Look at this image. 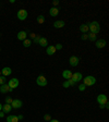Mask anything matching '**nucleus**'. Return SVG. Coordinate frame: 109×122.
<instances>
[{"label": "nucleus", "mask_w": 109, "mask_h": 122, "mask_svg": "<svg viewBox=\"0 0 109 122\" xmlns=\"http://www.w3.org/2000/svg\"><path fill=\"white\" fill-rule=\"evenodd\" d=\"M18 119H19V121H20V120H23V116H22V114L18 116Z\"/></svg>", "instance_id": "obj_37"}, {"label": "nucleus", "mask_w": 109, "mask_h": 122, "mask_svg": "<svg viewBox=\"0 0 109 122\" xmlns=\"http://www.w3.org/2000/svg\"><path fill=\"white\" fill-rule=\"evenodd\" d=\"M87 35H88V41H97V35L96 34L89 33V34H87Z\"/></svg>", "instance_id": "obj_22"}, {"label": "nucleus", "mask_w": 109, "mask_h": 122, "mask_svg": "<svg viewBox=\"0 0 109 122\" xmlns=\"http://www.w3.org/2000/svg\"><path fill=\"white\" fill-rule=\"evenodd\" d=\"M64 25H66V23H64V21H62V20H58L53 23V27L55 28H62Z\"/></svg>", "instance_id": "obj_16"}, {"label": "nucleus", "mask_w": 109, "mask_h": 122, "mask_svg": "<svg viewBox=\"0 0 109 122\" xmlns=\"http://www.w3.org/2000/svg\"><path fill=\"white\" fill-rule=\"evenodd\" d=\"M106 45H107V43H106L105 39H97V41H95V46H96L97 48H99V49L106 47Z\"/></svg>", "instance_id": "obj_11"}, {"label": "nucleus", "mask_w": 109, "mask_h": 122, "mask_svg": "<svg viewBox=\"0 0 109 122\" xmlns=\"http://www.w3.org/2000/svg\"><path fill=\"white\" fill-rule=\"evenodd\" d=\"M81 39L82 41H87V39H88V35H87V34H83V35L81 36Z\"/></svg>", "instance_id": "obj_29"}, {"label": "nucleus", "mask_w": 109, "mask_h": 122, "mask_svg": "<svg viewBox=\"0 0 109 122\" xmlns=\"http://www.w3.org/2000/svg\"><path fill=\"white\" fill-rule=\"evenodd\" d=\"M97 102L99 105H105L108 102V99H107V96L105 94H100L97 96Z\"/></svg>", "instance_id": "obj_9"}, {"label": "nucleus", "mask_w": 109, "mask_h": 122, "mask_svg": "<svg viewBox=\"0 0 109 122\" xmlns=\"http://www.w3.org/2000/svg\"><path fill=\"white\" fill-rule=\"evenodd\" d=\"M5 117V112L3 111H0V118H3Z\"/></svg>", "instance_id": "obj_36"}, {"label": "nucleus", "mask_w": 109, "mask_h": 122, "mask_svg": "<svg viewBox=\"0 0 109 122\" xmlns=\"http://www.w3.org/2000/svg\"><path fill=\"white\" fill-rule=\"evenodd\" d=\"M36 37V34H34V33H31L30 34V39L32 41V39H34V38Z\"/></svg>", "instance_id": "obj_34"}, {"label": "nucleus", "mask_w": 109, "mask_h": 122, "mask_svg": "<svg viewBox=\"0 0 109 122\" xmlns=\"http://www.w3.org/2000/svg\"><path fill=\"white\" fill-rule=\"evenodd\" d=\"M7 83V79H5V76H0V85H2V84H5Z\"/></svg>", "instance_id": "obj_26"}, {"label": "nucleus", "mask_w": 109, "mask_h": 122, "mask_svg": "<svg viewBox=\"0 0 109 122\" xmlns=\"http://www.w3.org/2000/svg\"><path fill=\"white\" fill-rule=\"evenodd\" d=\"M0 37H1V34H0Z\"/></svg>", "instance_id": "obj_42"}, {"label": "nucleus", "mask_w": 109, "mask_h": 122, "mask_svg": "<svg viewBox=\"0 0 109 122\" xmlns=\"http://www.w3.org/2000/svg\"><path fill=\"white\" fill-rule=\"evenodd\" d=\"M49 122H59V120H56V119H51Z\"/></svg>", "instance_id": "obj_38"}, {"label": "nucleus", "mask_w": 109, "mask_h": 122, "mask_svg": "<svg viewBox=\"0 0 109 122\" xmlns=\"http://www.w3.org/2000/svg\"><path fill=\"white\" fill-rule=\"evenodd\" d=\"M72 72L70 71V70H64L63 72H62V77L66 80H69V79H71L72 77Z\"/></svg>", "instance_id": "obj_17"}, {"label": "nucleus", "mask_w": 109, "mask_h": 122, "mask_svg": "<svg viewBox=\"0 0 109 122\" xmlns=\"http://www.w3.org/2000/svg\"><path fill=\"white\" fill-rule=\"evenodd\" d=\"M0 75H1V71H0Z\"/></svg>", "instance_id": "obj_41"}, {"label": "nucleus", "mask_w": 109, "mask_h": 122, "mask_svg": "<svg viewBox=\"0 0 109 122\" xmlns=\"http://www.w3.org/2000/svg\"><path fill=\"white\" fill-rule=\"evenodd\" d=\"M7 122H19L18 116H14V114H10L7 117Z\"/></svg>", "instance_id": "obj_19"}, {"label": "nucleus", "mask_w": 109, "mask_h": 122, "mask_svg": "<svg viewBox=\"0 0 109 122\" xmlns=\"http://www.w3.org/2000/svg\"><path fill=\"white\" fill-rule=\"evenodd\" d=\"M11 73H12V70H11V68H9V66H5V68L1 70V74H2L3 76H5V77H7L8 75H10Z\"/></svg>", "instance_id": "obj_15"}, {"label": "nucleus", "mask_w": 109, "mask_h": 122, "mask_svg": "<svg viewBox=\"0 0 109 122\" xmlns=\"http://www.w3.org/2000/svg\"><path fill=\"white\" fill-rule=\"evenodd\" d=\"M62 86H63L64 88H68V87H70V85H69V82H68V81L63 82V84H62Z\"/></svg>", "instance_id": "obj_31"}, {"label": "nucleus", "mask_w": 109, "mask_h": 122, "mask_svg": "<svg viewBox=\"0 0 109 122\" xmlns=\"http://www.w3.org/2000/svg\"><path fill=\"white\" fill-rule=\"evenodd\" d=\"M36 83H37L38 86L44 87L47 85V79H46L44 75H39V76H37V79H36Z\"/></svg>", "instance_id": "obj_4"}, {"label": "nucleus", "mask_w": 109, "mask_h": 122, "mask_svg": "<svg viewBox=\"0 0 109 122\" xmlns=\"http://www.w3.org/2000/svg\"><path fill=\"white\" fill-rule=\"evenodd\" d=\"M0 50H1V49H0Z\"/></svg>", "instance_id": "obj_43"}, {"label": "nucleus", "mask_w": 109, "mask_h": 122, "mask_svg": "<svg viewBox=\"0 0 109 122\" xmlns=\"http://www.w3.org/2000/svg\"><path fill=\"white\" fill-rule=\"evenodd\" d=\"M95 83H96V79L92 75H88L83 79V84L85 86H93Z\"/></svg>", "instance_id": "obj_2"}, {"label": "nucleus", "mask_w": 109, "mask_h": 122, "mask_svg": "<svg viewBox=\"0 0 109 122\" xmlns=\"http://www.w3.org/2000/svg\"><path fill=\"white\" fill-rule=\"evenodd\" d=\"M56 48H55V46L50 45V46H47V50H46V53L48 55V56H53L55 53H56Z\"/></svg>", "instance_id": "obj_12"}, {"label": "nucleus", "mask_w": 109, "mask_h": 122, "mask_svg": "<svg viewBox=\"0 0 109 122\" xmlns=\"http://www.w3.org/2000/svg\"><path fill=\"white\" fill-rule=\"evenodd\" d=\"M49 14H50L51 16H53V18H56L57 15L59 14V8H57V7H51L50 10H49Z\"/></svg>", "instance_id": "obj_13"}, {"label": "nucleus", "mask_w": 109, "mask_h": 122, "mask_svg": "<svg viewBox=\"0 0 109 122\" xmlns=\"http://www.w3.org/2000/svg\"><path fill=\"white\" fill-rule=\"evenodd\" d=\"M36 21H37L38 24H43V23H45V16L44 15H38L37 19H36Z\"/></svg>", "instance_id": "obj_23"}, {"label": "nucleus", "mask_w": 109, "mask_h": 122, "mask_svg": "<svg viewBox=\"0 0 109 122\" xmlns=\"http://www.w3.org/2000/svg\"><path fill=\"white\" fill-rule=\"evenodd\" d=\"M26 36H27V34H26L25 30H21V32H19L18 35H16V37H18L19 41H25L26 39Z\"/></svg>", "instance_id": "obj_14"}, {"label": "nucleus", "mask_w": 109, "mask_h": 122, "mask_svg": "<svg viewBox=\"0 0 109 122\" xmlns=\"http://www.w3.org/2000/svg\"><path fill=\"white\" fill-rule=\"evenodd\" d=\"M55 48H56V50H61V49H62V45H61V44H57V45L55 46Z\"/></svg>", "instance_id": "obj_30"}, {"label": "nucleus", "mask_w": 109, "mask_h": 122, "mask_svg": "<svg viewBox=\"0 0 109 122\" xmlns=\"http://www.w3.org/2000/svg\"><path fill=\"white\" fill-rule=\"evenodd\" d=\"M87 25H88V30H91V33L98 34L100 32V25H99V23L96 22V21L87 23Z\"/></svg>", "instance_id": "obj_1"}, {"label": "nucleus", "mask_w": 109, "mask_h": 122, "mask_svg": "<svg viewBox=\"0 0 109 122\" xmlns=\"http://www.w3.org/2000/svg\"><path fill=\"white\" fill-rule=\"evenodd\" d=\"M31 45H32V41H31L30 38H26L25 41H23V46H24L25 48H27V47H30Z\"/></svg>", "instance_id": "obj_24"}, {"label": "nucleus", "mask_w": 109, "mask_h": 122, "mask_svg": "<svg viewBox=\"0 0 109 122\" xmlns=\"http://www.w3.org/2000/svg\"><path fill=\"white\" fill-rule=\"evenodd\" d=\"M69 63H70V66H79V63H80V59H79V57H76V56H71V57H70V59H69Z\"/></svg>", "instance_id": "obj_7"}, {"label": "nucleus", "mask_w": 109, "mask_h": 122, "mask_svg": "<svg viewBox=\"0 0 109 122\" xmlns=\"http://www.w3.org/2000/svg\"><path fill=\"white\" fill-rule=\"evenodd\" d=\"M19 84H20V82H19L18 79H15V77H13V79H10L9 80V82H8V85H9V87L12 89L16 88V87L19 86Z\"/></svg>", "instance_id": "obj_5"}, {"label": "nucleus", "mask_w": 109, "mask_h": 122, "mask_svg": "<svg viewBox=\"0 0 109 122\" xmlns=\"http://www.w3.org/2000/svg\"><path fill=\"white\" fill-rule=\"evenodd\" d=\"M27 15H28V13H27V11H26L25 9H21V10L18 11V14H16V16H18V19L20 21H24V20H26Z\"/></svg>", "instance_id": "obj_3"}, {"label": "nucleus", "mask_w": 109, "mask_h": 122, "mask_svg": "<svg viewBox=\"0 0 109 122\" xmlns=\"http://www.w3.org/2000/svg\"><path fill=\"white\" fill-rule=\"evenodd\" d=\"M52 5H55V7H56V5H59V1H57V0H56V1H53Z\"/></svg>", "instance_id": "obj_35"}, {"label": "nucleus", "mask_w": 109, "mask_h": 122, "mask_svg": "<svg viewBox=\"0 0 109 122\" xmlns=\"http://www.w3.org/2000/svg\"><path fill=\"white\" fill-rule=\"evenodd\" d=\"M38 45L42 46V47H47L48 46V39L46 37H41L39 41H38Z\"/></svg>", "instance_id": "obj_18"}, {"label": "nucleus", "mask_w": 109, "mask_h": 122, "mask_svg": "<svg viewBox=\"0 0 109 122\" xmlns=\"http://www.w3.org/2000/svg\"><path fill=\"white\" fill-rule=\"evenodd\" d=\"M44 120H45V121H50L51 120V117H50V114H48V113H46L45 116H44Z\"/></svg>", "instance_id": "obj_27"}, {"label": "nucleus", "mask_w": 109, "mask_h": 122, "mask_svg": "<svg viewBox=\"0 0 109 122\" xmlns=\"http://www.w3.org/2000/svg\"><path fill=\"white\" fill-rule=\"evenodd\" d=\"M1 110H2V105L0 104V111H1Z\"/></svg>", "instance_id": "obj_40"}, {"label": "nucleus", "mask_w": 109, "mask_h": 122, "mask_svg": "<svg viewBox=\"0 0 109 122\" xmlns=\"http://www.w3.org/2000/svg\"><path fill=\"white\" fill-rule=\"evenodd\" d=\"M22 106H23V102L20 99H13L12 102H11V107L13 109H20Z\"/></svg>", "instance_id": "obj_8"}, {"label": "nucleus", "mask_w": 109, "mask_h": 122, "mask_svg": "<svg viewBox=\"0 0 109 122\" xmlns=\"http://www.w3.org/2000/svg\"><path fill=\"white\" fill-rule=\"evenodd\" d=\"M80 30H81L83 34H87V32H88V25H87V24H82V25L80 26Z\"/></svg>", "instance_id": "obj_21"}, {"label": "nucleus", "mask_w": 109, "mask_h": 122, "mask_svg": "<svg viewBox=\"0 0 109 122\" xmlns=\"http://www.w3.org/2000/svg\"><path fill=\"white\" fill-rule=\"evenodd\" d=\"M67 81L69 82V85H70V86H74V85H75V83H74L73 81H72L71 79H69V80H67Z\"/></svg>", "instance_id": "obj_32"}, {"label": "nucleus", "mask_w": 109, "mask_h": 122, "mask_svg": "<svg viewBox=\"0 0 109 122\" xmlns=\"http://www.w3.org/2000/svg\"><path fill=\"white\" fill-rule=\"evenodd\" d=\"M85 88H86V86H85L84 84H81V85H80V86H79V89H80V91H81V92H83Z\"/></svg>", "instance_id": "obj_33"}, {"label": "nucleus", "mask_w": 109, "mask_h": 122, "mask_svg": "<svg viewBox=\"0 0 109 122\" xmlns=\"http://www.w3.org/2000/svg\"><path fill=\"white\" fill-rule=\"evenodd\" d=\"M12 97H10V96H7L5 97V104H8V105H11V102H12Z\"/></svg>", "instance_id": "obj_25"}, {"label": "nucleus", "mask_w": 109, "mask_h": 122, "mask_svg": "<svg viewBox=\"0 0 109 122\" xmlns=\"http://www.w3.org/2000/svg\"><path fill=\"white\" fill-rule=\"evenodd\" d=\"M99 108H100V109H104V108H105V105H99Z\"/></svg>", "instance_id": "obj_39"}, {"label": "nucleus", "mask_w": 109, "mask_h": 122, "mask_svg": "<svg viewBox=\"0 0 109 122\" xmlns=\"http://www.w3.org/2000/svg\"><path fill=\"white\" fill-rule=\"evenodd\" d=\"M13 89L9 87L7 83L5 84H2V85H0V93H2V94H7V93H11Z\"/></svg>", "instance_id": "obj_10"}, {"label": "nucleus", "mask_w": 109, "mask_h": 122, "mask_svg": "<svg viewBox=\"0 0 109 122\" xmlns=\"http://www.w3.org/2000/svg\"><path fill=\"white\" fill-rule=\"evenodd\" d=\"M71 80L76 84V83H79L80 81H82V80H83V75H82V73H80V72H75V73L72 74Z\"/></svg>", "instance_id": "obj_6"}, {"label": "nucleus", "mask_w": 109, "mask_h": 122, "mask_svg": "<svg viewBox=\"0 0 109 122\" xmlns=\"http://www.w3.org/2000/svg\"><path fill=\"white\" fill-rule=\"evenodd\" d=\"M41 37H42V36H39V35H36V37L33 39V43L38 44V41H39V39H41Z\"/></svg>", "instance_id": "obj_28"}, {"label": "nucleus", "mask_w": 109, "mask_h": 122, "mask_svg": "<svg viewBox=\"0 0 109 122\" xmlns=\"http://www.w3.org/2000/svg\"><path fill=\"white\" fill-rule=\"evenodd\" d=\"M11 110H12V107H11V105H8V104L2 105V110H1V111H3L5 113H9Z\"/></svg>", "instance_id": "obj_20"}]
</instances>
